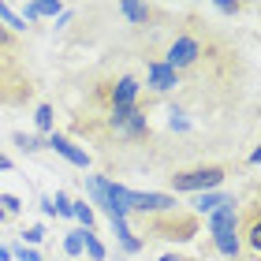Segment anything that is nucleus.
Wrapping results in <instances>:
<instances>
[{
    "label": "nucleus",
    "mask_w": 261,
    "mask_h": 261,
    "mask_svg": "<svg viewBox=\"0 0 261 261\" xmlns=\"http://www.w3.org/2000/svg\"><path fill=\"white\" fill-rule=\"evenodd\" d=\"M239 235H243L239 243H246L254 254L261 250V209H257V205H250V209H246V228H243Z\"/></svg>",
    "instance_id": "6e6552de"
},
{
    "label": "nucleus",
    "mask_w": 261,
    "mask_h": 261,
    "mask_svg": "<svg viewBox=\"0 0 261 261\" xmlns=\"http://www.w3.org/2000/svg\"><path fill=\"white\" fill-rule=\"evenodd\" d=\"M71 217H79L82 231H93V224H97V217H93V209L86 205V201H71Z\"/></svg>",
    "instance_id": "9b49d317"
},
{
    "label": "nucleus",
    "mask_w": 261,
    "mask_h": 261,
    "mask_svg": "<svg viewBox=\"0 0 261 261\" xmlns=\"http://www.w3.org/2000/svg\"><path fill=\"white\" fill-rule=\"evenodd\" d=\"M228 198H231V194H220V191H205V194H198V198H194V217H205V213L220 209Z\"/></svg>",
    "instance_id": "9d476101"
},
{
    "label": "nucleus",
    "mask_w": 261,
    "mask_h": 261,
    "mask_svg": "<svg viewBox=\"0 0 261 261\" xmlns=\"http://www.w3.org/2000/svg\"><path fill=\"white\" fill-rule=\"evenodd\" d=\"M53 209H56V217H71V198H67L64 191H56V198H53Z\"/></svg>",
    "instance_id": "6ab92c4d"
},
{
    "label": "nucleus",
    "mask_w": 261,
    "mask_h": 261,
    "mask_svg": "<svg viewBox=\"0 0 261 261\" xmlns=\"http://www.w3.org/2000/svg\"><path fill=\"white\" fill-rule=\"evenodd\" d=\"M239 220H243L239 201L228 198L220 209H213V213H209V235H228V231H239Z\"/></svg>",
    "instance_id": "39448f33"
},
{
    "label": "nucleus",
    "mask_w": 261,
    "mask_h": 261,
    "mask_svg": "<svg viewBox=\"0 0 261 261\" xmlns=\"http://www.w3.org/2000/svg\"><path fill=\"white\" fill-rule=\"evenodd\" d=\"M82 250L90 254V261H105V246H101V239L93 231H86V239H82Z\"/></svg>",
    "instance_id": "2eb2a0df"
},
{
    "label": "nucleus",
    "mask_w": 261,
    "mask_h": 261,
    "mask_svg": "<svg viewBox=\"0 0 261 261\" xmlns=\"http://www.w3.org/2000/svg\"><path fill=\"white\" fill-rule=\"evenodd\" d=\"M34 123H38V130H53L56 116H53V105H41L38 112H34Z\"/></svg>",
    "instance_id": "f3484780"
},
{
    "label": "nucleus",
    "mask_w": 261,
    "mask_h": 261,
    "mask_svg": "<svg viewBox=\"0 0 261 261\" xmlns=\"http://www.w3.org/2000/svg\"><path fill=\"white\" fill-rule=\"evenodd\" d=\"M161 261H187V257H179V254H164Z\"/></svg>",
    "instance_id": "bb28decb"
},
{
    "label": "nucleus",
    "mask_w": 261,
    "mask_h": 261,
    "mask_svg": "<svg viewBox=\"0 0 261 261\" xmlns=\"http://www.w3.org/2000/svg\"><path fill=\"white\" fill-rule=\"evenodd\" d=\"M0 261H11V250H8L4 243H0Z\"/></svg>",
    "instance_id": "a878e982"
},
{
    "label": "nucleus",
    "mask_w": 261,
    "mask_h": 261,
    "mask_svg": "<svg viewBox=\"0 0 261 261\" xmlns=\"http://www.w3.org/2000/svg\"><path fill=\"white\" fill-rule=\"evenodd\" d=\"M82 239H86V231H82V228L67 231V239H64V254H67V257H79V254H82Z\"/></svg>",
    "instance_id": "4468645a"
},
{
    "label": "nucleus",
    "mask_w": 261,
    "mask_h": 261,
    "mask_svg": "<svg viewBox=\"0 0 261 261\" xmlns=\"http://www.w3.org/2000/svg\"><path fill=\"white\" fill-rule=\"evenodd\" d=\"M220 11H224V15H235V11H243V4H217Z\"/></svg>",
    "instance_id": "b1692460"
},
{
    "label": "nucleus",
    "mask_w": 261,
    "mask_h": 261,
    "mask_svg": "<svg viewBox=\"0 0 261 261\" xmlns=\"http://www.w3.org/2000/svg\"><path fill=\"white\" fill-rule=\"evenodd\" d=\"M201 56H205V45H201V34H179L172 45H168V56H164V67L168 71H191V67H198L201 64Z\"/></svg>",
    "instance_id": "7ed1b4c3"
},
{
    "label": "nucleus",
    "mask_w": 261,
    "mask_h": 261,
    "mask_svg": "<svg viewBox=\"0 0 261 261\" xmlns=\"http://www.w3.org/2000/svg\"><path fill=\"white\" fill-rule=\"evenodd\" d=\"M15 146L22 153H38V149H45V138H38V135H15Z\"/></svg>",
    "instance_id": "dca6fc26"
},
{
    "label": "nucleus",
    "mask_w": 261,
    "mask_h": 261,
    "mask_svg": "<svg viewBox=\"0 0 261 261\" xmlns=\"http://www.w3.org/2000/svg\"><path fill=\"white\" fill-rule=\"evenodd\" d=\"M34 8H38V19H41V15H64L60 4H34Z\"/></svg>",
    "instance_id": "4be33fe9"
},
{
    "label": "nucleus",
    "mask_w": 261,
    "mask_h": 261,
    "mask_svg": "<svg viewBox=\"0 0 261 261\" xmlns=\"http://www.w3.org/2000/svg\"><path fill=\"white\" fill-rule=\"evenodd\" d=\"M120 11H123L130 22H138V27H146V22L153 19V8H146V4H123Z\"/></svg>",
    "instance_id": "ddd939ff"
},
{
    "label": "nucleus",
    "mask_w": 261,
    "mask_h": 261,
    "mask_svg": "<svg viewBox=\"0 0 261 261\" xmlns=\"http://www.w3.org/2000/svg\"><path fill=\"white\" fill-rule=\"evenodd\" d=\"M0 209L8 213V217H19V209H22V201L15 194H0Z\"/></svg>",
    "instance_id": "a211bd4d"
},
{
    "label": "nucleus",
    "mask_w": 261,
    "mask_h": 261,
    "mask_svg": "<svg viewBox=\"0 0 261 261\" xmlns=\"http://www.w3.org/2000/svg\"><path fill=\"white\" fill-rule=\"evenodd\" d=\"M146 79H149V86L157 90V93H168V90L179 86V75H175V71H168L161 60H153V64L146 67Z\"/></svg>",
    "instance_id": "0eeeda50"
},
{
    "label": "nucleus",
    "mask_w": 261,
    "mask_h": 261,
    "mask_svg": "<svg viewBox=\"0 0 261 261\" xmlns=\"http://www.w3.org/2000/svg\"><path fill=\"white\" fill-rule=\"evenodd\" d=\"M41 239H45V228H41V224H34V228L22 231V246H27V243H30V246H38Z\"/></svg>",
    "instance_id": "aec40b11"
},
{
    "label": "nucleus",
    "mask_w": 261,
    "mask_h": 261,
    "mask_svg": "<svg viewBox=\"0 0 261 261\" xmlns=\"http://www.w3.org/2000/svg\"><path fill=\"white\" fill-rule=\"evenodd\" d=\"M0 27H4L8 34H22V30H27V22H22L8 4H0Z\"/></svg>",
    "instance_id": "f8f14e48"
},
{
    "label": "nucleus",
    "mask_w": 261,
    "mask_h": 261,
    "mask_svg": "<svg viewBox=\"0 0 261 261\" xmlns=\"http://www.w3.org/2000/svg\"><path fill=\"white\" fill-rule=\"evenodd\" d=\"M201 228V220L194 217V213H164V217H149L146 220V231L153 235V239H172V243H187L194 239Z\"/></svg>",
    "instance_id": "f257e3e1"
},
{
    "label": "nucleus",
    "mask_w": 261,
    "mask_h": 261,
    "mask_svg": "<svg viewBox=\"0 0 261 261\" xmlns=\"http://www.w3.org/2000/svg\"><path fill=\"white\" fill-rule=\"evenodd\" d=\"M45 146H53V149L60 153L64 161H71V164H75V168H90V153H86V149H79V146H75V142H71L67 135H60V130H53Z\"/></svg>",
    "instance_id": "423d86ee"
},
{
    "label": "nucleus",
    "mask_w": 261,
    "mask_h": 261,
    "mask_svg": "<svg viewBox=\"0 0 261 261\" xmlns=\"http://www.w3.org/2000/svg\"><path fill=\"white\" fill-rule=\"evenodd\" d=\"M4 49H11V34L0 27V53H4Z\"/></svg>",
    "instance_id": "5701e85b"
},
{
    "label": "nucleus",
    "mask_w": 261,
    "mask_h": 261,
    "mask_svg": "<svg viewBox=\"0 0 261 261\" xmlns=\"http://www.w3.org/2000/svg\"><path fill=\"white\" fill-rule=\"evenodd\" d=\"M11 257H19V261H41V254L38 250H34V246H15V250H11Z\"/></svg>",
    "instance_id": "412c9836"
},
{
    "label": "nucleus",
    "mask_w": 261,
    "mask_h": 261,
    "mask_svg": "<svg viewBox=\"0 0 261 261\" xmlns=\"http://www.w3.org/2000/svg\"><path fill=\"white\" fill-rule=\"evenodd\" d=\"M15 168V164H11V157H4V153H0V172H11Z\"/></svg>",
    "instance_id": "393cba45"
},
{
    "label": "nucleus",
    "mask_w": 261,
    "mask_h": 261,
    "mask_svg": "<svg viewBox=\"0 0 261 261\" xmlns=\"http://www.w3.org/2000/svg\"><path fill=\"white\" fill-rule=\"evenodd\" d=\"M8 220H11V217H8V213H4V209H0V224H8Z\"/></svg>",
    "instance_id": "cd10ccee"
},
{
    "label": "nucleus",
    "mask_w": 261,
    "mask_h": 261,
    "mask_svg": "<svg viewBox=\"0 0 261 261\" xmlns=\"http://www.w3.org/2000/svg\"><path fill=\"white\" fill-rule=\"evenodd\" d=\"M213 246H217V254H224L228 261H239V254H243L239 231H228V235H213Z\"/></svg>",
    "instance_id": "1a4fd4ad"
},
{
    "label": "nucleus",
    "mask_w": 261,
    "mask_h": 261,
    "mask_svg": "<svg viewBox=\"0 0 261 261\" xmlns=\"http://www.w3.org/2000/svg\"><path fill=\"white\" fill-rule=\"evenodd\" d=\"M224 179H228V164H201V168H187V172L168 175L172 191H191V194L217 191Z\"/></svg>",
    "instance_id": "f03ea898"
},
{
    "label": "nucleus",
    "mask_w": 261,
    "mask_h": 261,
    "mask_svg": "<svg viewBox=\"0 0 261 261\" xmlns=\"http://www.w3.org/2000/svg\"><path fill=\"white\" fill-rule=\"evenodd\" d=\"M175 201L172 194H157V191H135V201H130V213H142V217H164V213H175Z\"/></svg>",
    "instance_id": "20e7f679"
}]
</instances>
